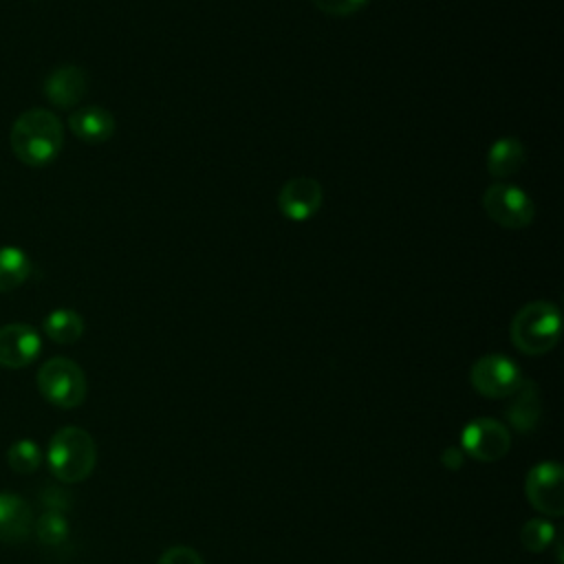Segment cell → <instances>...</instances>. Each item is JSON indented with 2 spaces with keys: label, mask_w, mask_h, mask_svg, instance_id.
I'll list each match as a JSON object with an SVG mask.
<instances>
[{
  "label": "cell",
  "mask_w": 564,
  "mask_h": 564,
  "mask_svg": "<svg viewBox=\"0 0 564 564\" xmlns=\"http://www.w3.org/2000/svg\"><path fill=\"white\" fill-rule=\"evenodd\" d=\"M509 399L511 401L505 410L507 423L520 434L533 432L542 419V399H540L538 383L524 379Z\"/></svg>",
  "instance_id": "4fadbf2b"
},
{
  "label": "cell",
  "mask_w": 564,
  "mask_h": 564,
  "mask_svg": "<svg viewBox=\"0 0 564 564\" xmlns=\"http://www.w3.org/2000/svg\"><path fill=\"white\" fill-rule=\"evenodd\" d=\"M313 7L326 15H335V18H346L357 13L359 9H364L370 0H311Z\"/></svg>",
  "instance_id": "44dd1931"
},
{
  "label": "cell",
  "mask_w": 564,
  "mask_h": 564,
  "mask_svg": "<svg viewBox=\"0 0 564 564\" xmlns=\"http://www.w3.org/2000/svg\"><path fill=\"white\" fill-rule=\"evenodd\" d=\"M7 463L15 474H33L42 465V447L33 438H18L7 449Z\"/></svg>",
  "instance_id": "ac0fdd59"
},
{
  "label": "cell",
  "mask_w": 564,
  "mask_h": 564,
  "mask_svg": "<svg viewBox=\"0 0 564 564\" xmlns=\"http://www.w3.org/2000/svg\"><path fill=\"white\" fill-rule=\"evenodd\" d=\"M42 350L40 333L29 324H4L0 326V366L24 368L37 359Z\"/></svg>",
  "instance_id": "30bf717a"
},
{
  "label": "cell",
  "mask_w": 564,
  "mask_h": 564,
  "mask_svg": "<svg viewBox=\"0 0 564 564\" xmlns=\"http://www.w3.org/2000/svg\"><path fill=\"white\" fill-rule=\"evenodd\" d=\"M524 496L529 505L546 518L564 513V471L557 463L544 460L533 465L524 478Z\"/></svg>",
  "instance_id": "ba28073f"
},
{
  "label": "cell",
  "mask_w": 564,
  "mask_h": 564,
  "mask_svg": "<svg viewBox=\"0 0 564 564\" xmlns=\"http://www.w3.org/2000/svg\"><path fill=\"white\" fill-rule=\"evenodd\" d=\"M441 463H443V467L456 471V469H460L463 463H465V452H463L458 445H449V447H445V449L441 452Z\"/></svg>",
  "instance_id": "603a6c76"
},
{
  "label": "cell",
  "mask_w": 564,
  "mask_h": 564,
  "mask_svg": "<svg viewBox=\"0 0 564 564\" xmlns=\"http://www.w3.org/2000/svg\"><path fill=\"white\" fill-rule=\"evenodd\" d=\"M460 449L474 460L496 463L511 449V432L496 419H471L460 432Z\"/></svg>",
  "instance_id": "52a82bcc"
},
{
  "label": "cell",
  "mask_w": 564,
  "mask_h": 564,
  "mask_svg": "<svg viewBox=\"0 0 564 564\" xmlns=\"http://www.w3.org/2000/svg\"><path fill=\"white\" fill-rule=\"evenodd\" d=\"M70 132L86 143H104L115 134V117L101 106H82L68 115Z\"/></svg>",
  "instance_id": "5bb4252c"
},
{
  "label": "cell",
  "mask_w": 564,
  "mask_h": 564,
  "mask_svg": "<svg viewBox=\"0 0 564 564\" xmlns=\"http://www.w3.org/2000/svg\"><path fill=\"white\" fill-rule=\"evenodd\" d=\"M562 315L555 302L533 300L516 311L509 324L511 344L524 355H546L560 341Z\"/></svg>",
  "instance_id": "7a4b0ae2"
},
{
  "label": "cell",
  "mask_w": 564,
  "mask_h": 564,
  "mask_svg": "<svg viewBox=\"0 0 564 564\" xmlns=\"http://www.w3.org/2000/svg\"><path fill=\"white\" fill-rule=\"evenodd\" d=\"M482 209L489 220L505 229L529 227L535 218L533 198L513 183H491L482 194Z\"/></svg>",
  "instance_id": "5b68a950"
},
{
  "label": "cell",
  "mask_w": 564,
  "mask_h": 564,
  "mask_svg": "<svg viewBox=\"0 0 564 564\" xmlns=\"http://www.w3.org/2000/svg\"><path fill=\"white\" fill-rule=\"evenodd\" d=\"M31 275V260L20 247H0V293L24 284Z\"/></svg>",
  "instance_id": "e0dca14e"
},
{
  "label": "cell",
  "mask_w": 564,
  "mask_h": 564,
  "mask_svg": "<svg viewBox=\"0 0 564 564\" xmlns=\"http://www.w3.org/2000/svg\"><path fill=\"white\" fill-rule=\"evenodd\" d=\"M33 531V511L29 502L13 494L0 491V542L20 544Z\"/></svg>",
  "instance_id": "7c38bea8"
},
{
  "label": "cell",
  "mask_w": 564,
  "mask_h": 564,
  "mask_svg": "<svg viewBox=\"0 0 564 564\" xmlns=\"http://www.w3.org/2000/svg\"><path fill=\"white\" fill-rule=\"evenodd\" d=\"M40 544H46V546H59L66 542L68 538V520L62 511H44L37 520H35V527H33Z\"/></svg>",
  "instance_id": "ffe728a7"
},
{
  "label": "cell",
  "mask_w": 564,
  "mask_h": 564,
  "mask_svg": "<svg viewBox=\"0 0 564 564\" xmlns=\"http://www.w3.org/2000/svg\"><path fill=\"white\" fill-rule=\"evenodd\" d=\"M46 463L57 480L68 485L82 482L97 465V445L86 430L75 425L62 427L48 441Z\"/></svg>",
  "instance_id": "3957f363"
},
{
  "label": "cell",
  "mask_w": 564,
  "mask_h": 564,
  "mask_svg": "<svg viewBox=\"0 0 564 564\" xmlns=\"http://www.w3.org/2000/svg\"><path fill=\"white\" fill-rule=\"evenodd\" d=\"M555 540V524L549 518H531L520 529V544L531 553L546 551Z\"/></svg>",
  "instance_id": "d6986e66"
},
{
  "label": "cell",
  "mask_w": 564,
  "mask_h": 564,
  "mask_svg": "<svg viewBox=\"0 0 564 564\" xmlns=\"http://www.w3.org/2000/svg\"><path fill=\"white\" fill-rule=\"evenodd\" d=\"M42 88L55 108H75L88 93V73L82 66L64 64L46 75Z\"/></svg>",
  "instance_id": "8fae6325"
},
{
  "label": "cell",
  "mask_w": 564,
  "mask_h": 564,
  "mask_svg": "<svg viewBox=\"0 0 564 564\" xmlns=\"http://www.w3.org/2000/svg\"><path fill=\"white\" fill-rule=\"evenodd\" d=\"M324 200V189L317 178L293 176L278 192V209L291 223H304L313 218Z\"/></svg>",
  "instance_id": "9c48e42d"
},
{
  "label": "cell",
  "mask_w": 564,
  "mask_h": 564,
  "mask_svg": "<svg viewBox=\"0 0 564 564\" xmlns=\"http://www.w3.org/2000/svg\"><path fill=\"white\" fill-rule=\"evenodd\" d=\"M156 564H205L203 557L198 555V551H194L192 546H185V544H176V546H170L161 553L159 562Z\"/></svg>",
  "instance_id": "7402d4cb"
},
{
  "label": "cell",
  "mask_w": 564,
  "mask_h": 564,
  "mask_svg": "<svg viewBox=\"0 0 564 564\" xmlns=\"http://www.w3.org/2000/svg\"><path fill=\"white\" fill-rule=\"evenodd\" d=\"M44 335L55 344H75L84 335V317L73 308H55L44 317Z\"/></svg>",
  "instance_id": "2e32d148"
},
{
  "label": "cell",
  "mask_w": 564,
  "mask_h": 564,
  "mask_svg": "<svg viewBox=\"0 0 564 564\" xmlns=\"http://www.w3.org/2000/svg\"><path fill=\"white\" fill-rule=\"evenodd\" d=\"M524 161H527V150L522 141L516 137H500L489 145L485 165L494 178H509L516 172H520Z\"/></svg>",
  "instance_id": "9a60e30c"
},
{
  "label": "cell",
  "mask_w": 564,
  "mask_h": 564,
  "mask_svg": "<svg viewBox=\"0 0 564 564\" xmlns=\"http://www.w3.org/2000/svg\"><path fill=\"white\" fill-rule=\"evenodd\" d=\"M9 145L24 165L44 167L64 145L62 121L46 108L24 110L11 126Z\"/></svg>",
  "instance_id": "6da1fadb"
},
{
  "label": "cell",
  "mask_w": 564,
  "mask_h": 564,
  "mask_svg": "<svg viewBox=\"0 0 564 564\" xmlns=\"http://www.w3.org/2000/svg\"><path fill=\"white\" fill-rule=\"evenodd\" d=\"M42 502H46V507L51 511H64L68 507V496L66 491L62 489H55V487H48L46 494L42 491Z\"/></svg>",
  "instance_id": "cb8c5ba5"
},
{
  "label": "cell",
  "mask_w": 564,
  "mask_h": 564,
  "mask_svg": "<svg viewBox=\"0 0 564 564\" xmlns=\"http://www.w3.org/2000/svg\"><path fill=\"white\" fill-rule=\"evenodd\" d=\"M522 381L520 366L500 352L482 355L469 368L471 388L487 399H509Z\"/></svg>",
  "instance_id": "8992f818"
},
{
  "label": "cell",
  "mask_w": 564,
  "mask_h": 564,
  "mask_svg": "<svg viewBox=\"0 0 564 564\" xmlns=\"http://www.w3.org/2000/svg\"><path fill=\"white\" fill-rule=\"evenodd\" d=\"M37 390L55 408L73 410L84 403L88 383L84 370L68 357H51L37 370Z\"/></svg>",
  "instance_id": "277c9868"
}]
</instances>
